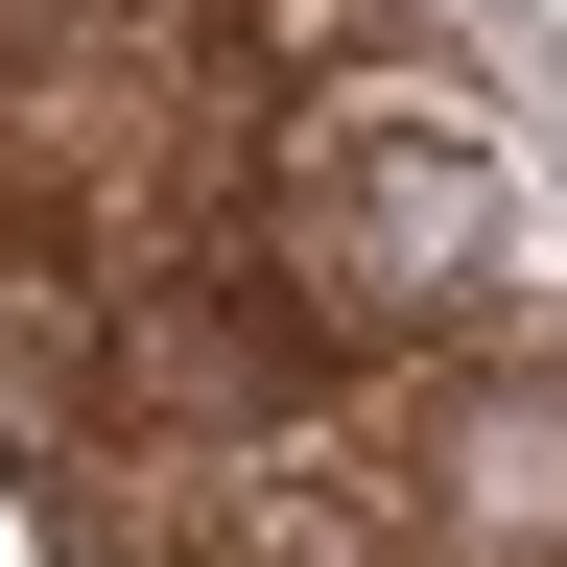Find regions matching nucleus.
<instances>
[{
    "label": "nucleus",
    "instance_id": "f03ea898",
    "mask_svg": "<svg viewBox=\"0 0 567 567\" xmlns=\"http://www.w3.org/2000/svg\"><path fill=\"white\" fill-rule=\"evenodd\" d=\"M379 544L402 567H567V354H425L379 425Z\"/></svg>",
    "mask_w": 567,
    "mask_h": 567
},
{
    "label": "nucleus",
    "instance_id": "f257e3e1",
    "mask_svg": "<svg viewBox=\"0 0 567 567\" xmlns=\"http://www.w3.org/2000/svg\"><path fill=\"white\" fill-rule=\"evenodd\" d=\"M520 260H544L520 166H496V118H450L425 71L308 95L284 166H260V284H284L331 354H473L496 308H520Z\"/></svg>",
    "mask_w": 567,
    "mask_h": 567
}]
</instances>
